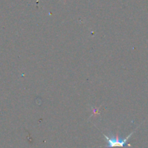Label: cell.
Here are the masks:
<instances>
[{
	"label": "cell",
	"mask_w": 148,
	"mask_h": 148,
	"mask_svg": "<svg viewBox=\"0 0 148 148\" xmlns=\"http://www.w3.org/2000/svg\"><path fill=\"white\" fill-rule=\"evenodd\" d=\"M134 132H132L131 134H129L128 137H127L124 139H121L116 136V137H114V135L111 136H106L104 134V137H105L106 140V143L108 144L107 147H123L124 146H126V145L127 144V141L129 140V139L130 138L132 135L133 134Z\"/></svg>",
	"instance_id": "obj_1"
}]
</instances>
